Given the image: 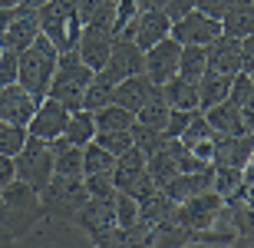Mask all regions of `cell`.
I'll list each match as a JSON object with an SVG mask.
<instances>
[{
	"label": "cell",
	"instance_id": "6da1fadb",
	"mask_svg": "<svg viewBox=\"0 0 254 248\" xmlns=\"http://www.w3.org/2000/svg\"><path fill=\"white\" fill-rule=\"evenodd\" d=\"M40 222H47V209L33 185H27L23 179H13L10 185L0 189V229L10 239H23Z\"/></svg>",
	"mask_w": 254,
	"mask_h": 248
},
{
	"label": "cell",
	"instance_id": "7a4b0ae2",
	"mask_svg": "<svg viewBox=\"0 0 254 248\" xmlns=\"http://www.w3.org/2000/svg\"><path fill=\"white\" fill-rule=\"evenodd\" d=\"M57 63H60L57 43H53L47 33H40V37L20 53V83L27 86L37 99L50 96V83H53Z\"/></svg>",
	"mask_w": 254,
	"mask_h": 248
},
{
	"label": "cell",
	"instance_id": "3957f363",
	"mask_svg": "<svg viewBox=\"0 0 254 248\" xmlns=\"http://www.w3.org/2000/svg\"><path fill=\"white\" fill-rule=\"evenodd\" d=\"M40 199H43L47 219L76 222L79 209H83L86 199H89V192H86L83 175H60V172H53V179L40 189Z\"/></svg>",
	"mask_w": 254,
	"mask_h": 248
},
{
	"label": "cell",
	"instance_id": "277c9868",
	"mask_svg": "<svg viewBox=\"0 0 254 248\" xmlns=\"http://www.w3.org/2000/svg\"><path fill=\"white\" fill-rule=\"evenodd\" d=\"M93 73L96 70L79 57V50H66V53H60L57 73H53V83H50V96H57L69 109H83V96Z\"/></svg>",
	"mask_w": 254,
	"mask_h": 248
},
{
	"label": "cell",
	"instance_id": "5b68a950",
	"mask_svg": "<svg viewBox=\"0 0 254 248\" xmlns=\"http://www.w3.org/2000/svg\"><path fill=\"white\" fill-rule=\"evenodd\" d=\"M40 27L53 43H57L60 53L66 50H76L79 37H83V20H79V7L76 0H47L40 7Z\"/></svg>",
	"mask_w": 254,
	"mask_h": 248
},
{
	"label": "cell",
	"instance_id": "8992f818",
	"mask_svg": "<svg viewBox=\"0 0 254 248\" xmlns=\"http://www.w3.org/2000/svg\"><path fill=\"white\" fill-rule=\"evenodd\" d=\"M73 225H79L93 245H123V229H119V219H116V195H109V199H93L89 195Z\"/></svg>",
	"mask_w": 254,
	"mask_h": 248
},
{
	"label": "cell",
	"instance_id": "52a82bcc",
	"mask_svg": "<svg viewBox=\"0 0 254 248\" xmlns=\"http://www.w3.org/2000/svg\"><path fill=\"white\" fill-rule=\"evenodd\" d=\"M17 163V179H23L33 189H43L50 179H53V149H50V139H40V136H30L23 149L13 156Z\"/></svg>",
	"mask_w": 254,
	"mask_h": 248
},
{
	"label": "cell",
	"instance_id": "ba28073f",
	"mask_svg": "<svg viewBox=\"0 0 254 248\" xmlns=\"http://www.w3.org/2000/svg\"><path fill=\"white\" fill-rule=\"evenodd\" d=\"M221 205H225V195H218L215 189H208V192H201V195H191V199L179 202V205H175V222L185 225V229L191 232V239H195V232H205V229L215 225Z\"/></svg>",
	"mask_w": 254,
	"mask_h": 248
},
{
	"label": "cell",
	"instance_id": "9c48e42d",
	"mask_svg": "<svg viewBox=\"0 0 254 248\" xmlns=\"http://www.w3.org/2000/svg\"><path fill=\"white\" fill-rule=\"evenodd\" d=\"M123 37H132L142 50L155 47L159 40L172 37V17L162 7H142L135 17L129 20V27L123 30Z\"/></svg>",
	"mask_w": 254,
	"mask_h": 248
},
{
	"label": "cell",
	"instance_id": "30bf717a",
	"mask_svg": "<svg viewBox=\"0 0 254 248\" xmlns=\"http://www.w3.org/2000/svg\"><path fill=\"white\" fill-rule=\"evenodd\" d=\"M225 33L221 27V20L218 17H208L201 10H189L185 17H175L172 20V37L179 40V43H195V47H208L211 40H218Z\"/></svg>",
	"mask_w": 254,
	"mask_h": 248
},
{
	"label": "cell",
	"instance_id": "8fae6325",
	"mask_svg": "<svg viewBox=\"0 0 254 248\" xmlns=\"http://www.w3.org/2000/svg\"><path fill=\"white\" fill-rule=\"evenodd\" d=\"M179 57H182V43L175 37L159 40L155 47L145 50V73L155 86H165L175 73H179Z\"/></svg>",
	"mask_w": 254,
	"mask_h": 248
},
{
	"label": "cell",
	"instance_id": "7c38bea8",
	"mask_svg": "<svg viewBox=\"0 0 254 248\" xmlns=\"http://www.w3.org/2000/svg\"><path fill=\"white\" fill-rule=\"evenodd\" d=\"M103 73H109L116 83L126 80V77H135V73H145V50L132 37H116L109 63L103 67Z\"/></svg>",
	"mask_w": 254,
	"mask_h": 248
},
{
	"label": "cell",
	"instance_id": "4fadbf2b",
	"mask_svg": "<svg viewBox=\"0 0 254 248\" xmlns=\"http://www.w3.org/2000/svg\"><path fill=\"white\" fill-rule=\"evenodd\" d=\"M40 33H43V27H40V10L27 7V3H17V13H13V20H10L7 33L0 37V43H3V50H17V53H23Z\"/></svg>",
	"mask_w": 254,
	"mask_h": 248
},
{
	"label": "cell",
	"instance_id": "5bb4252c",
	"mask_svg": "<svg viewBox=\"0 0 254 248\" xmlns=\"http://www.w3.org/2000/svg\"><path fill=\"white\" fill-rule=\"evenodd\" d=\"M69 106L60 103L57 96H43L37 106V113H33V119H30V136H40V139H57V136H63L66 129V119H69Z\"/></svg>",
	"mask_w": 254,
	"mask_h": 248
},
{
	"label": "cell",
	"instance_id": "9a60e30c",
	"mask_svg": "<svg viewBox=\"0 0 254 248\" xmlns=\"http://www.w3.org/2000/svg\"><path fill=\"white\" fill-rule=\"evenodd\" d=\"M40 99L30 93L23 83H7L0 86V116L7 123H20V126H30L33 113H37Z\"/></svg>",
	"mask_w": 254,
	"mask_h": 248
},
{
	"label": "cell",
	"instance_id": "2e32d148",
	"mask_svg": "<svg viewBox=\"0 0 254 248\" xmlns=\"http://www.w3.org/2000/svg\"><path fill=\"white\" fill-rule=\"evenodd\" d=\"M254 159V133H241V136H221L215 139V165H235L245 169Z\"/></svg>",
	"mask_w": 254,
	"mask_h": 248
},
{
	"label": "cell",
	"instance_id": "e0dca14e",
	"mask_svg": "<svg viewBox=\"0 0 254 248\" xmlns=\"http://www.w3.org/2000/svg\"><path fill=\"white\" fill-rule=\"evenodd\" d=\"M205 53H208V70L225 73V77L241 73V40L238 37L221 33L218 40H211V43L205 47Z\"/></svg>",
	"mask_w": 254,
	"mask_h": 248
},
{
	"label": "cell",
	"instance_id": "ac0fdd59",
	"mask_svg": "<svg viewBox=\"0 0 254 248\" xmlns=\"http://www.w3.org/2000/svg\"><path fill=\"white\" fill-rule=\"evenodd\" d=\"M179 139L189 146L198 159H205V163H211V159H215V139H218V133H215V126L205 119V113H201V109L195 113V119L189 123V129H185Z\"/></svg>",
	"mask_w": 254,
	"mask_h": 248
},
{
	"label": "cell",
	"instance_id": "d6986e66",
	"mask_svg": "<svg viewBox=\"0 0 254 248\" xmlns=\"http://www.w3.org/2000/svg\"><path fill=\"white\" fill-rule=\"evenodd\" d=\"M155 93V83L149 80V73H135V77H126L116 83V96L113 103L126 106V109H132V113H139L142 106L149 103V96Z\"/></svg>",
	"mask_w": 254,
	"mask_h": 248
},
{
	"label": "cell",
	"instance_id": "ffe728a7",
	"mask_svg": "<svg viewBox=\"0 0 254 248\" xmlns=\"http://www.w3.org/2000/svg\"><path fill=\"white\" fill-rule=\"evenodd\" d=\"M145 165H149V156L142 153V149H126L119 159H116V169H113V182H116V189H123L129 192L135 182H139V175H145Z\"/></svg>",
	"mask_w": 254,
	"mask_h": 248
},
{
	"label": "cell",
	"instance_id": "44dd1931",
	"mask_svg": "<svg viewBox=\"0 0 254 248\" xmlns=\"http://www.w3.org/2000/svg\"><path fill=\"white\" fill-rule=\"evenodd\" d=\"M205 119L215 126V133H221V136H241V133H248L245 116H241V106H235L231 99L215 103L211 109H205Z\"/></svg>",
	"mask_w": 254,
	"mask_h": 248
},
{
	"label": "cell",
	"instance_id": "7402d4cb",
	"mask_svg": "<svg viewBox=\"0 0 254 248\" xmlns=\"http://www.w3.org/2000/svg\"><path fill=\"white\" fill-rule=\"evenodd\" d=\"M162 89L169 96L172 109H198L201 106V86H198V80H189V77H182V73H175Z\"/></svg>",
	"mask_w": 254,
	"mask_h": 248
},
{
	"label": "cell",
	"instance_id": "603a6c76",
	"mask_svg": "<svg viewBox=\"0 0 254 248\" xmlns=\"http://www.w3.org/2000/svg\"><path fill=\"white\" fill-rule=\"evenodd\" d=\"M50 149H53V169L60 175H83V146H73L66 136L50 139Z\"/></svg>",
	"mask_w": 254,
	"mask_h": 248
},
{
	"label": "cell",
	"instance_id": "cb8c5ba5",
	"mask_svg": "<svg viewBox=\"0 0 254 248\" xmlns=\"http://www.w3.org/2000/svg\"><path fill=\"white\" fill-rule=\"evenodd\" d=\"M231 80L235 77H225V73H215V70H205L201 73V80H198V86H201V113L205 109H211L215 103H225L228 93H231Z\"/></svg>",
	"mask_w": 254,
	"mask_h": 248
},
{
	"label": "cell",
	"instance_id": "d4e9b609",
	"mask_svg": "<svg viewBox=\"0 0 254 248\" xmlns=\"http://www.w3.org/2000/svg\"><path fill=\"white\" fill-rule=\"evenodd\" d=\"M63 136L73 146H89L96 139V113L93 109H73L69 119H66Z\"/></svg>",
	"mask_w": 254,
	"mask_h": 248
},
{
	"label": "cell",
	"instance_id": "484cf974",
	"mask_svg": "<svg viewBox=\"0 0 254 248\" xmlns=\"http://www.w3.org/2000/svg\"><path fill=\"white\" fill-rule=\"evenodd\" d=\"M169 116H172L169 96H165V89H162V86H155V93H152L149 103H145L139 113H135V119H139V123H145V126H155V129H162V133H165Z\"/></svg>",
	"mask_w": 254,
	"mask_h": 248
},
{
	"label": "cell",
	"instance_id": "4316f807",
	"mask_svg": "<svg viewBox=\"0 0 254 248\" xmlns=\"http://www.w3.org/2000/svg\"><path fill=\"white\" fill-rule=\"evenodd\" d=\"M116 96V80L109 77V73H103V70H96L93 80H89V86H86V96H83V109H103V106L113 103Z\"/></svg>",
	"mask_w": 254,
	"mask_h": 248
},
{
	"label": "cell",
	"instance_id": "83f0119b",
	"mask_svg": "<svg viewBox=\"0 0 254 248\" xmlns=\"http://www.w3.org/2000/svg\"><path fill=\"white\" fill-rule=\"evenodd\" d=\"M221 27H225V33H231V37H238V40L251 37V33H254V3L238 0L235 7L221 17Z\"/></svg>",
	"mask_w": 254,
	"mask_h": 248
},
{
	"label": "cell",
	"instance_id": "f1b7e54d",
	"mask_svg": "<svg viewBox=\"0 0 254 248\" xmlns=\"http://www.w3.org/2000/svg\"><path fill=\"white\" fill-rule=\"evenodd\" d=\"M116 159H119V156L109 153L106 146H99L93 139L89 146H83V175H113Z\"/></svg>",
	"mask_w": 254,
	"mask_h": 248
},
{
	"label": "cell",
	"instance_id": "f546056e",
	"mask_svg": "<svg viewBox=\"0 0 254 248\" xmlns=\"http://www.w3.org/2000/svg\"><path fill=\"white\" fill-rule=\"evenodd\" d=\"M149 175L155 179L159 189H165V185L179 175V159H175V153L169 149V139H165V146H162L159 153L149 156Z\"/></svg>",
	"mask_w": 254,
	"mask_h": 248
},
{
	"label": "cell",
	"instance_id": "4dcf8cb0",
	"mask_svg": "<svg viewBox=\"0 0 254 248\" xmlns=\"http://www.w3.org/2000/svg\"><path fill=\"white\" fill-rule=\"evenodd\" d=\"M132 123H135V113L119 103H109L103 109H96V133L99 129H132Z\"/></svg>",
	"mask_w": 254,
	"mask_h": 248
},
{
	"label": "cell",
	"instance_id": "1f68e13d",
	"mask_svg": "<svg viewBox=\"0 0 254 248\" xmlns=\"http://www.w3.org/2000/svg\"><path fill=\"white\" fill-rule=\"evenodd\" d=\"M208 70V53L205 47L195 43H182V57H179V73L189 80H201V73Z\"/></svg>",
	"mask_w": 254,
	"mask_h": 248
},
{
	"label": "cell",
	"instance_id": "d6a6232c",
	"mask_svg": "<svg viewBox=\"0 0 254 248\" xmlns=\"http://www.w3.org/2000/svg\"><path fill=\"white\" fill-rule=\"evenodd\" d=\"M165 139L169 136L162 133V129H155V126H145V123H132V146L135 149H142L145 156H152V153H159L162 146H165Z\"/></svg>",
	"mask_w": 254,
	"mask_h": 248
},
{
	"label": "cell",
	"instance_id": "836d02e7",
	"mask_svg": "<svg viewBox=\"0 0 254 248\" xmlns=\"http://www.w3.org/2000/svg\"><path fill=\"white\" fill-rule=\"evenodd\" d=\"M215 192L225 195V199L245 192V169H235V165H215Z\"/></svg>",
	"mask_w": 254,
	"mask_h": 248
},
{
	"label": "cell",
	"instance_id": "e575fe53",
	"mask_svg": "<svg viewBox=\"0 0 254 248\" xmlns=\"http://www.w3.org/2000/svg\"><path fill=\"white\" fill-rule=\"evenodd\" d=\"M27 139H30L27 126H20V123H3L0 126V153L3 156H17Z\"/></svg>",
	"mask_w": 254,
	"mask_h": 248
},
{
	"label": "cell",
	"instance_id": "d590c367",
	"mask_svg": "<svg viewBox=\"0 0 254 248\" xmlns=\"http://www.w3.org/2000/svg\"><path fill=\"white\" fill-rule=\"evenodd\" d=\"M116 219H119V229H132L135 222H139V199L129 195V192H116Z\"/></svg>",
	"mask_w": 254,
	"mask_h": 248
},
{
	"label": "cell",
	"instance_id": "8d00e7d4",
	"mask_svg": "<svg viewBox=\"0 0 254 248\" xmlns=\"http://www.w3.org/2000/svg\"><path fill=\"white\" fill-rule=\"evenodd\" d=\"M96 143L106 146L109 153L123 156L126 149H132V129H99L96 133Z\"/></svg>",
	"mask_w": 254,
	"mask_h": 248
},
{
	"label": "cell",
	"instance_id": "74e56055",
	"mask_svg": "<svg viewBox=\"0 0 254 248\" xmlns=\"http://www.w3.org/2000/svg\"><path fill=\"white\" fill-rule=\"evenodd\" d=\"M251 96H254L251 73H248V70H241V73H235V80H231V93H228V99H231L235 106H245Z\"/></svg>",
	"mask_w": 254,
	"mask_h": 248
},
{
	"label": "cell",
	"instance_id": "f35d334b",
	"mask_svg": "<svg viewBox=\"0 0 254 248\" xmlns=\"http://www.w3.org/2000/svg\"><path fill=\"white\" fill-rule=\"evenodd\" d=\"M20 83V53L17 50H3L0 53V86Z\"/></svg>",
	"mask_w": 254,
	"mask_h": 248
},
{
	"label": "cell",
	"instance_id": "ab89813d",
	"mask_svg": "<svg viewBox=\"0 0 254 248\" xmlns=\"http://www.w3.org/2000/svg\"><path fill=\"white\" fill-rule=\"evenodd\" d=\"M83 182H86V192H89L93 199H109V195L119 192L113 175H83Z\"/></svg>",
	"mask_w": 254,
	"mask_h": 248
},
{
	"label": "cell",
	"instance_id": "60d3db41",
	"mask_svg": "<svg viewBox=\"0 0 254 248\" xmlns=\"http://www.w3.org/2000/svg\"><path fill=\"white\" fill-rule=\"evenodd\" d=\"M195 113L198 109H172V116H169V126H165V136H182L185 129H189V123L195 119Z\"/></svg>",
	"mask_w": 254,
	"mask_h": 248
},
{
	"label": "cell",
	"instance_id": "b9f144b4",
	"mask_svg": "<svg viewBox=\"0 0 254 248\" xmlns=\"http://www.w3.org/2000/svg\"><path fill=\"white\" fill-rule=\"evenodd\" d=\"M235 3H238V0H195V7L201 10V13H208V17H218V20L225 17V13L235 7Z\"/></svg>",
	"mask_w": 254,
	"mask_h": 248
},
{
	"label": "cell",
	"instance_id": "7bdbcfd3",
	"mask_svg": "<svg viewBox=\"0 0 254 248\" xmlns=\"http://www.w3.org/2000/svg\"><path fill=\"white\" fill-rule=\"evenodd\" d=\"M113 3H116V0H113ZM76 7H79V20H83V27H86V23L106 7V0H76Z\"/></svg>",
	"mask_w": 254,
	"mask_h": 248
},
{
	"label": "cell",
	"instance_id": "ee69618b",
	"mask_svg": "<svg viewBox=\"0 0 254 248\" xmlns=\"http://www.w3.org/2000/svg\"><path fill=\"white\" fill-rule=\"evenodd\" d=\"M17 179V163H13V156H3L0 153V189L10 185V182Z\"/></svg>",
	"mask_w": 254,
	"mask_h": 248
},
{
	"label": "cell",
	"instance_id": "f6af8a7d",
	"mask_svg": "<svg viewBox=\"0 0 254 248\" xmlns=\"http://www.w3.org/2000/svg\"><path fill=\"white\" fill-rule=\"evenodd\" d=\"M241 70H254V33L241 37Z\"/></svg>",
	"mask_w": 254,
	"mask_h": 248
},
{
	"label": "cell",
	"instance_id": "bcb514c9",
	"mask_svg": "<svg viewBox=\"0 0 254 248\" xmlns=\"http://www.w3.org/2000/svg\"><path fill=\"white\" fill-rule=\"evenodd\" d=\"M189 10H195V0H169V3H165V13H169L172 20H175V17H185Z\"/></svg>",
	"mask_w": 254,
	"mask_h": 248
},
{
	"label": "cell",
	"instance_id": "7dc6e473",
	"mask_svg": "<svg viewBox=\"0 0 254 248\" xmlns=\"http://www.w3.org/2000/svg\"><path fill=\"white\" fill-rule=\"evenodd\" d=\"M241 116H245V126H248V133H254V96L248 99L245 106H241Z\"/></svg>",
	"mask_w": 254,
	"mask_h": 248
},
{
	"label": "cell",
	"instance_id": "c3c4849f",
	"mask_svg": "<svg viewBox=\"0 0 254 248\" xmlns=\"http://www.w3.org/2000/svg\"><path fill=\"white\" fill-rule=\"evenodd\" d=\"M13 13H17V7H0V37L7 33L10 20H13Z\"/></svg>",
	"mask_w": 254,
	"mask_h": 248
},
{
	"label": "cell",
	"instance_id": "681fc988",
	"mask_svg": "<svg viewBox=\"0 0 254 248\" xmlns=\"http://www.w3.org/2000/svg\"><path fill=\"white\" fill-rule=\"evenodd\" d=\"M139 3H142V7H162V10H165L169 0H139Z\"/></svg>",
	"mask_w": 254,
	"mask_h": 248
},
{
	"label": "cell",
	"instance_id": "f907efd6",
	"mask_svg": "<svg viewBox=\"0 0 254 248\" xmlns=\"http://www.w3.org/2000/svg\"><path fill=\"white\" fill-rule=\"evenodd\" d=\"M20 3H27V7H37V10H40L43 3H47V0H20Z\"/></svg>",
	"mask_w": 254,
	"mask_h": 248
},
{
	"label": "cell",
	"instance_id": "816d5d0a",
	"mask_svg": "<svg viewBox=\"0 0 254 248\" xmlns=\"http://www.w3.org/2000/svg\"><path fill=\"white\" fill-rule=\"evenodd\" d=\"M248 73H251V83H254V70H248Z\"/></svg>",
	"mask_w": 254,
	"mask_h": 248
},
{
	"label": "cell",
	"instance_id": "f5cc1de1",
	"mask_svg": "<svg viewBox=\"0 0 254 248\" xmlns=\"http://www.w3.org/2000/svg\"><path fill=\"white\" fill-rule=\"evenodd\" d=\"M3 123H7V119H3V116H0V126H3Z\"/></svg>",
	"mask_w": 254,
	"mask_h": 248
},
{
	"label": "cell",
	"instance_id": "db71d44e",
	"mask_svg": "<svg viewBox=\"0 0 254 248\" xmlns=\"http://www.w3.org/2000/svg\"><path fill=\"white\" fill-rule=\"evenodd\" d=\"M248 3H254V0H248Z\"/></svg>",
	"mask_w": 254,
	"mask_h": 248
}]
</instances>
